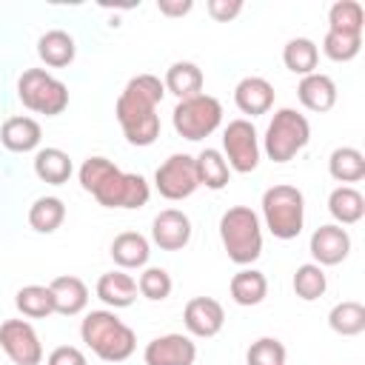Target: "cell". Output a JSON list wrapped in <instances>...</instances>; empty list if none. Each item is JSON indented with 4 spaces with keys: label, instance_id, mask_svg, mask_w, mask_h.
Masks as SVG:
<instances>
[{
    "label": "cell",
    "instance_id": "obj_1",
    "mask_svg": "<svg viewBox=\"0 0 365 365\" xmlns=\"http://www.w3.org/2000/svg\"><path fill=\"white\" fill-rule=\"evenodd\" d=\"M163 97H165V86L157 74H137L120 91L114 114L131 145L145 148L160 137L157 106L163 103Z\"/></svg>",
    "mask_w": 365,
    "mask_h": 365
},
{
    "label": "cell",
    "instance_id": "obj_2",
    "mask_svg": "<svg viewBox=\"0 0 365 365\" xmlns=\"http://www.w3.org/2000/svg\"><path fill=\"white\" fill-rule=\"evenodd\" d=\"M77 177L83 191H88L103 208H143L151 197L143 174H128L106 157L83 160Z\"/></svg>",
    "mask_w": 365,
    "mask_h": 365
},
{
    "label": "cell",
    "instance_id": "obj_3",
    "mask_svg": "<svg viewBox=\"0 0 365 365\" xmlns=\"http://www.w3.org/2000/svg\"><path fill=\"white\" fill-rule=\"evenodd\" d=\"M80 336L103 362H125L137 348V334L111 308L88 311L80 322Z\"/></svg>",
    "mask_w": 365,
    "mask_h": 365
},
{
    "label": "cell",
    "instance_id": "obj_4",
    "mask_svg": "<svg viewBox=\"0 0 365 365\" xmlns=\"http://www.w3.org/2000/svg\"><path fill=\"white\" fill-rule=\"evenodd\" d=\"M220 240L231 262L251 265L262 254V222L259 214L248 205H231L220 217Z\"/></svg>",
    "mask_w": 365,
    "mask_h": 365
},
{
    "label": "cell",
    "instance_id": "obj_5",
    "mask_svg": "<svg viewBox=\"0 0 365 365\" xmlns=\"http://www.w3.org/2000/svg\"><path fill=\"white\" fill-rule=\"evenodd\" d=\"M262 220L277 240H297L305 225V197L297 185L279 182L262 194Z\"/></svg>",
    "mask_w": 365,
    "mask_h": 365
},
{
    "label": "cell",
    "instance_id": "obj_6",
    "mask_svg": "<svg viewBox=\"0 0 365 365\" xmlns=\"http://www.w3.org/2000/svg\"><path fill=\"white\" fill-rule=\"evenodd\" d=\"M311 140V123L305 114L297 108H279L274 111L265 137H262V151L274 163H288L294 160Z\"/></svg>",
    "mask_w": 365,
    "mask_h": 365
},
{
    "label": "cell",
    "instance_id": "obj_7",
    "mask_svg": "<svg viewBox=\"0 0 365 365\" xmlns=\"http://www.w3.org/2000/svg\"><path fill=\"white\" fill-rule=\"evenodd\" d=\"M17 97L29 111L57 117L68 108V86L46 68H26L17 80Z\"/></svg>",
    "mask_w": 365,
    "mask_h": 365
},
{
    "label": "cell",
    "instance_id": "obj_8",
    "mask_svg": "<svg viewBox=\"0 0 365 365\" xmlns=\"http://www.w3.org/2000/svg\"><path fill=\"white\" fill-rule=\"evenodd\" d=\"M171 123L174 131L191 143L205 140L208 134H214L222 123V103L211 94H194L188 100H180L171 111Z\"/></svg>",
    "mask_w": 365,
    "mask_h": 365
},
{
    "label": "cell",
    "instance_id": "obj_9",
    "mask_svg": "<svg viewBox=\"0 0 365 365\" xmlns=\"http://www.w3.org/2000/svg\"><path fill=\"white\" fill-rule=\"evenodd\" d=\"M222 157L231 171L251 174L259 165V134L251 120H231L222 131Z\"/></svg>",
    "mask_w": 365,
    "mask_h": 365
},
{
    "label": "cell",
    "instance_id": "obj_10",
    "mask_svg": "<svg viewBox=\"0 0 365 365\" xmlns=\"http://www.w3.org/2000/svg\"><path fill=\"white\" fill-rule=\"evenodd\" d=\"M154 185L160 191V197L177 202L191 197L200 188V177H197V163L191 154H171L165 163L157 165L154 171Z\"/></svg>",
    "mask_w": 365,
    "mask_h": 365
},
{
    "label": "cell",
    "instance_id": "obj_11",
    "mask_svg": "<svg viewBox=\"0 0 365 365\" xmlns=\"http://www.w3.org/2000/svg\"><path fill=\"white\" fill-rule=\"evenodd\" d=\"M0 348L14 365H40L43 362V342L31 322L26 319H6L0 325Z\"/></svg>",
    "mask_w": 365,
    "mask_h": 365
},
{
    "label": "cell",
    "instance_id": "obj_12",
    "mask_svg": "<svg viewBox=\"0 0 365 365\" xmlns=\"http://www.w3.org/2000/svg\"><path fill=\"white\" fill-rule=\"evenodd\" d=\"M182 322H185V331L191 336L211 339V336H217L222 331L225 311H222V305L214 297H194L182 308Z\"/></svg>",
    "mask_w": 365,
    "mask_h": 365
},
{
    "label": "cell",
    "instance_id": "obj_13",
    "mask_svg": "<svg viewBox=\"0 0 365 365\" xmlns=\"http://www.w3.org/2000/svg\"><path fill=\"white\" fill-rule=\"evenodd\" d=\"M143 359L145 365H194L197 345L185 334H163L145 345Z\"/></svg>",
    "mask_w": 365,
    "mask_h": 365
},
{
    "label": "cell",
    "instance_id": "obj_14",
    "mask_svg": "<svg viewBox=\"0 0 365 365\" xmlns=\"http://www.w3.org/2000/svg\"><path fill=\"white\" fill-rule=\"evenodd\" d=\"M308 251L314 257V262L319 268L325 265H339L348 254H351V234L336 225V222H328V225H319L314 234H311V242H308Z\"/></svg>",
    "mask_w": 365,
    "mask_h": 365
},
{
    "label": "cell",
    "instance_id": "obj_15",
    "mask_svg": "<svg viewBox=\"0 0 365 365\" xmlns=\"http://www.w3.org/2000/svg\"><path fill=\"white\" fill-rule=\"evenodd\" d=\"M191 220L180 208H165L151 222V240L160 251H182L191 242Z\"/></svg>",
    "mask_w": 365,
    "mask_h": 365
},
{
    "label": "cell",
    "instance_id": "obj_16",
    "mask_svg": "<svg viewBox=\"0 0 365 365\" xmlns=\"http://www.w3.org/2000/svg\"><path fill=\"white\" fill-rule=\"evenodd\" d=\"M48 291L54 297V314L60 317H77L88 305V288L80 277H71V274L54 277L48 282Z\"/></svg>",
    "mask_w": 365,
    "mask_h": 365
},
{
    "label": "cell",
    "instance_id": "obj_17",
    "mask_svg": "<svg viewBox=\"0 0 365 365\" xmlns=\"http://www.w3.org/2000/svg\"><path fill=\"white\" fill-rule=\"evenodd\" d=\"M234 103L242 114H251V117L268 114L274 106V86L265 77H254V74L242 77L234 88Z\"/></svg>",
    "mask_w": 365,
    "mask_h": 365
},
{
    "label": "cell",
    "instance_id": "obj_18",
    "mask_svg": "<svg viewBox=\"0 0 365 365\" xmlns=\"http://www.w3.org/2000/svg\"><path fill=\"white\" fill-rule=\"evenodd\" d=\"M43 140V131H40V123L34 117H9L0 128V143L14 151V154H26V151H34Z\"/></svg>",
    "mask_w": 365,
    "mask_h": 365
},
{
    "label": "cell",
    "instance_id": "obj_19",
    "mask_svg": "<svg viewBox=\"0 0 365 365\" xmlns=\"http://www.w3.org/2000/svg\"><path fill=\"white\" fill-rule=\"evenodd\" d=\"M297 97H299V103H302L308 111H317V114L331 111L334 103H336V83H334L328 74L314 71V74H308V77L299 80Z\"/></svg>",
    "mask_w": 365,
    "mask_h": 365
},
{
    "label": "cell",
    "instance_id": "obj_20",
    "mask_svg": "<svg viewBox=\"0 0 365 365\" xmlns=\"http://www.w3.org/2000/svg\"><path fill=\"white\" fill-rule=\"evenodd\" d=\"M202 83H205L202 68L197 63H191V60L171 63L168 71H165V80H163L165 91H171L177 100H188L194 94H202Z\"/></svg>",
    "mask_w": 365,
    "mask_h": 365
},
{
    "label": "cell",
    "instance_id": "obj_21",
    "mask_svg": "<svg viewBox=\"0 0 365 365\" xmlns=\"http://www.w3.org/2000/svg\"><path fill=\"white\" fill-rule=\"evenodd\" d=\"M137 294H140V291H137V282H134L128 274H123V271H108V274H103V277L97 279V297H100L111 311L134 305Z\"/></svg>",
    "mask_w": 365,
    "mask_h": 365
},
{
    "label": "cell",
    "instance_id": "obj_22",
    "mask_svg": "<svg viewBox=\"0 0 365 365\" xmlns=\"http://www.w3.org/2000/svg\"><path fill=\"white\" fill-rule=\"evenodd\" d=\"M151 257V245L140 231H123L111 240V259L120 268H143Z\"/></svg>",
    "mask_w": 365,
    "mask_h": 365
},
{
    "label": "cell",
    "instance_id": "obj_23",
    "mask_svg": "<svg viewBox=\"0 0 365 365\" xmlns=\"http://www.w3.org/2000/svg\"><path fill=\"white\" fill-rule=\"evenodd\" d=\"M37 54H40V60H43L46 66H51V68H66V66L74 60L77 46H74V37H71L68 31L51 29V31H46V34L37 40Z\"/></svg>",
    "mask_w": 365,
    "mask_h": 365
},
{
    "label": "cell",
    "instance_id": "obj_24",
    "mask_svg": "<svg viewBox=\"0 0 365 365\" xmlns=\"http://www.w3.org/2000/svg\"><path fill=\"white\" fill-rule=\"evenodd\" d=\"M328 211L336 225H354L365 217V197L354 185H336L328 194Z\"/></svg>",
    "mask_w": 365,
    "mask_h": 365
},
{
    "label": "cell",
    "instance_id": "obj_25",
    "mask_svg": "<svg viewBox=\"0 0 365 365\" xmlns=\"http://www.w3.org/2000/svg\"><path fill=\"white\" fill-rule=\"evenodd\" d=\"M228 291H231V299H234L237 305L251 308V305H259V302L265 299V294H268V279H265V274L257 271V268H242V271H237V274L231 277Z\"/></svg>",
    "mask_w": 365,
    "mask_h": 365
},
{
    "label": "cell",
    "instance_id": "obj_26",
    "mask_svg": "<svg viewBox=\"0 0 365 365\" xmlns=\"http://www.w3.org/2000/svg\"><path fill=\"white\" fill-rule=\"evenodd\" d=\"M71 171H74L71 157H68L63 148L48 145V148H40V151L34 154V174H37L43 182H48V185H63V182H68Z\"/></svg>",
    "mask_w": 365,
    "mask_h": 365
},
{
    "label": "cell",
    "instance_id": "obj_27",
    "mask_svg": "<svg viewBox=\"0 0 365 365\" xmlns=\"http://www.w3.org/2000/svg\"><path fill=\"white\" fill-rule=\"evenodd\" d=\"M328 174L336 182H359L365 180V154L354 145H339L328 157Z\"/></svg>",
    "mask_w": 365,
    "mask_h": 365
},
{
    "label": "cell",
    "instance_id": "obj_28",
    "mask_svg": "<svg viewBox=\"0 0 365 365\" xmlns=\"http://www.w3.org/2000/svg\"><path fill=\"white\" fill-rule=\"evenodd\" d=\"M194 163H197L200 185H205V188H211V191H222V188L228 185L231 168H228L222 151H217V148H202V151L194 157Z\"/></svg>",
    "mask_w": 365,
    "mask_h": 365
},
{
    "label": "cell",
    "instance_id": "obj_29",
    "mask_svg": "<svg viewBox=\"0 0 365 365\" xmlns=\"http://www.w3.org/2000/svg\"><path fill=\"white\" fill-rule=\"evenodd\" d=\"M282 63H285L288 71L308 77V74H314V68L319 63V48L311 37H294L282 48Z\"/></svg>",
    "mask_w": 365,
    "mask_h": 365
},
{
    "label": "cell",
    "instance_id": "obj_30",
    "mask_svg": "<svg viewBox=\"0 0 365 365\" xmlns=\"http://www.w3.org/2000/svg\"><path fill=\"white\" fill-rule=\"evenodd\" d=\"M66 220V202L60 197H37L29 208V225L37 234H54Z\"/></svg>",
    "mask_w": 365,
    "mask_h": 365
},
{
    "label": "cell",
    "instance_id": "obj_31",
    "mask_svg": "<svg viewBox=\"0 0 365 365\" xmlns=\"http://www.w3.org/2000/svg\"><path fill=\"white\" fill-rule=\"evenodd\" d=\"M328 325L339 336H359L365 331V305L356 299L336 302L328 314Z\"/></svg>",
    "mask_w": 365,
    "mask_h": 365
},
{
    "label": "cell",
    "instance_id": "obj_32",
    "mask_svg": "<svg viewBox=\"0 0 365 365\" xmlns=\"http://www.w3.org/2000/svg\"><path fill=\"white\" fill-rule=\"evenodd\" d=\"M14 305L29 319H46L54 314V297H51L48 285H23L14 294Z\"/></svg>",
    "mask_w": 365,
    "mask_h": 365
},
{
    "label": "cell",
    "instance_id": "obj_33",
    "mask_svg": "<svg viewBox=\"0 0 365 365\" xmlns=\"http://www.w3.org/2000/svg\"><path fill=\"white\" fill-rule=\"evenodd\" d=\"M291 285H294V294H297L299 299L314 302V299H319V297L325 294L328 277H325V271H322L317 262H305V265H299V268L294 271Z\"/></svg>",
    "mask_w": 365,
    "mask_h": 365
},
{
    "label": "cell",
    "instance_id": "obj_34",
    "mask_svg": "<svg viewBox=\"0 0 365 365\" xmlns=\"http://www.w3.org/2000/svg\"><path fill=\"white\" fill-rule=\"evenodd\" d=\"M362 26H365V11L356 0H336L328 9V29L331 31L362 34Z\"/></svg>",
    "mask_w": 365,
    "mask_h": 365
},
{
    "label": "cell",
    "instance_id": "obj_35",
    "mask_svg": "<svg viewBox=\"0 0 365 365\" xmlns=\"http://www.w3.org/2000/svg\"><path fill=\"white\" fill-rule=\"evenodd\" d=\"M359 48H362V34H348V31H331V29H328V34H325V40H322V51H325V57L334 60V63H348V60H354V57L359 54Z\"/></svg>",
    "mask_w": 365,
    "mask_h": 365
},
{
    "label": "cell",
    "instance_id": "obj_36",
    "mask_svg": "<svg viewBox=\"0 0 365 365\" xmlns=\"http://www.w3.org/2000/svg\"><path fill=\"white\" fill-rule=\"evenodd\" d=\"M171 288H174V282H171V274H168L165 268H145V271L140 274V279H137V291H140L145 299H151V302L168 299Z\"/></svg>",
    "mask_w": 365,
    "mask_h": 365
},
{
    "label": "cell",
    "instance_id": "obj_37",
    "mask_svg": "<svg viewBox=\"0 0 365 365\" xmlns=\"http://www.w3.org/2000/svg\"><path fill=\"white\" fill-rule=\"evenodd\" d=\"M248 365H285V345L277 336H259L245 351Z\"/></svg>",
    "mask_w": 365,
    "mask_h": 365
},
{
    "label": "cell",
    "instance_id": "obj_38",
    "mask_svg": "<svg viewBox=\"0 0 365 365\" xmlns=\"http://www.w3.org/2000/svg\"><path fill=\"white\" fill-rule=\"evenodd\" d=\"M46 365H88V362H86V354H83L80 348H74V345H60V348H54V351L48 354Z\"/></svg>",
    "mask_w": 365,
    "mask_h": 365
},
{
    "label": "cell",
    "instance_id": "obj_39",
    "mask_svg": "<svg viewBox=\"0 0 365 365\" xmlns=\"http://www.w3.org/2000/svg\"><path fill=\"white\" fill-rule=\"evenodd\" d=\"M242 11V0H208V14L220 23L234 20Z\"/></svg>",
    "mask_w": 365,
    "mask_h": 365
},
{
    "label": "cell",
    "instance_id": "obj_40",
    "mask_svg": "<svg viewBox=\"0 0 365 365\" xmlns=\"http://www.w3.org/2000/svg\"><path fill=\"white\" fill-rule=\"evenodd\" d=\"M191 0H160L157 3V9L163 11V14H168V17H182V14H188L191 11Z\"/></svg>",
    "mask_w": 365,
    "mask_h": 365
}]
</instances>
